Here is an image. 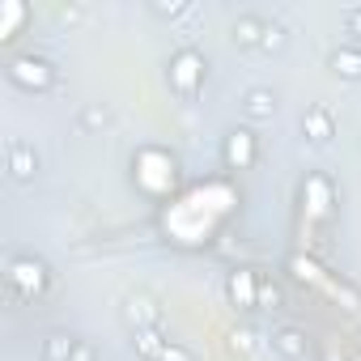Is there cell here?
Listing matches in <instances>:
<instances>
[{"label":"cell","instance_id":"5bb4252c","mask_svg":"<svg viewBox=\"0 0 361 361\" xmlns=\"http://www.w3.org/2000/svg\"><path fill=\"white\" fill-rule=\"evenodd\" d=\"M73 353H77V336L68 331H51L43 340V361H73Z\"/></svg>","mask_w":361,"mask_h":361},{"label":"cell","instance_id":"30bf717a","mask_svg":"<svg viewBox=\"0 0 361 361\" xmlns=\"http://www.w3.org/2000/svg\"><path fill=\"white\" fill-rule=\"evenodd\" d=\"M272 348L285 357V361H306L310 357V340L302 327H276L272 331Z\"/></svg>","mask_w":361,"mask_h":361},{"label":"cell","instance_id":"ac0fdd59","mask_svg":"<svg viewBox=\"0 0 361 361\" xmlns=\"http://www.w3.org/2000/svg\"><path fill=\"white\" fill-rule=\"evenodd\" d=\"M255 306H259V310H272V306H281V289H276L268 276H259V293H255Z\"/></svg>","mask_w":361,"mask_h":361},{"label":"cell","instance_id":"2e32d148","mask_svg":"<svg viewBox=\"0 0 361 361\" xmlns=\"http://www.w3.org/2000/svg\"><path fill=\"white\" fill-rule=\"evenodd\" d=\"M289 272H293L302 285H327V281H331V276L310 259V255H289Z\"/></svg>","mask_w":361,"mask_h":361},{"label":"cell","instance_id":"603a6c76","mask_svg":"<svg viewBox=\"0 0 361 361\" xmlns=\"http://www.w3.org/2000/svg\"><path fill=\"white\" fill-rule=\"evenodd\" d=\"M344 30H348L353 39H361V5H353V9H344Z\"/></svg>","mask_w":361,"mask_h":361},{"label":"cell","instance_id":"44dd1931","mask_svg":"<svg viewBox=\"0 0 361 361\" xmlns=\"http://www.w3.org/2000/svg\"><path fill=\"white\" fill-rule=\"evenodd\" d=\"M81 128H106V106H98V102L85 106L81 111Z\"/></svg>","mask_w":361,"mask_h":361},{"label":"cell","instance_id":"ba28073f","mask_svg":"<svg viewBox=\"0 0 361 361\" xmlns=\"http://www.w3.org/2000/svg\"><path fill=\"white\" fill-rule=\"evenodd\" d=\"M226 293H230V302H234V306H243V310H255L259 272H251V268H234V272L226 276Z\"/></svg>","mask_w":361,"mask_h":361},{"label":"cell","instance_id":"484cf974","mask_svg":"<svg viewBox=\"0 0 361 361\" xmlns=\"http://www.w3.org/2000/svg\"><path fill=\"white\" fill-rule=\"evenodd\" d=\"M323 361H344V357H340V353H327V357H323Z\"/></svg>","mask_w":361,"mask_h":361},{"label":"cell","instance_id":"7a4b0ae2","mask_svg":"<svg viewBox=\"0 0 361 361\" xmlns=\"http://www.w3.org/2000/svg\"><path fill=\"white\" fill-rule=\"evenodd\" d=\"M47 289H51V268H47L39 255H18V259L9 264V293H13V298L35 302V298H43Z\"/></svg>","mask_w":361,"mask_h":361},{"label":"cell","instance_id":"5b68a950","mask_svg":"<svg viewBox=\"0 0 361 361\" xmlns=\"http://www.w3.org/2000/svg\"><path fill=\"white\" fill-rule=\"evenodd\" d=\"M221 157H226V170H251L255 157H259V145H255V132L251 128H234L221 145Z\"/></svg>","mask_w":361,"mask_h":361},{"label":"cell","instance_id":"4fadbf2b","mask_svg":"<svg viewBox=\"0 0 361 361\" xmlns=\"http://www.w3.org/2000/svg\"><path fill=\"white\" fill-rule=\"evenodd\" d=\"M264 18H255V13H243L238 22H234V30H230V39L238 43V47H259L264 43Z\"/></svg>","mask_w":361,"mask_h":361},{"label":"cell","instance_id":"9c48e42d","mask_svg":"<svg viewBox=\"0 0 361 361\" xmlns=\"http://www.w3.org/2000/svg\"><path fill=\"white\" fill-rule=\"evenodd\" d=\"M123 319H128L132 331H157V327H161V310H157L145 293H132V298L123 302Z\"/></svg>","mask_w":361,"mask_h":361},{"label":"cell","instance_id":"52a82bcc","mask_svg":"<svg viewBox=\"0 0 361 361\" xmlns=\"http://www.w3.org/2000/svg\"><path fill=\"white\" fill-rule=\"evenodd\" d=\"M302 136H306L314 149L331 145V140H336V115H331L327 106H306V115H302Z\"/></svg>","mask_w":361,"mask_h":361},{"label":"cell","instance_id":"cb8c5ba5","mask_svg":"<svg viewBox=\"0 0 361 361\" xmlns=\"http://www.w3.org/2000/svg\"><path fill=\"white\" fill-rule=\"evenodd\" d=\"M73 361H98V353H94V344H85V340H77V353H73Z\"/></svg>","mask_w":361,"mask_h":361},{"label":"cell","instance_id":"ffe728a7","mask_svg":"<svg viewBox=\"0 0 361 361\" xmlns=\"http://www.w3.org/2000/svg\"><path fill=\"white\" fill-rule=\"evenodd\" d=\"M157 18H183L188 13V0H153V5H149Z\"/></svg>","mask_w":361,"mask_h":361},{"label":"cell","instance_id":"8992f818","mask_svg":"<svg viewBox=\"0 0 361 361\" xmlns=\"http://www.w3.org/2000/svg\"><path fill=\"white\" fill-rule=\"evenodd\" d=\"M5 166H9V178H18V183H30V178L39 174V153H35V145H30V140H9Z\"/></svg>","mask_w":361,"mask_h":361},{"label":"cell","instance_id":"6da1fadb","mask_svg":"<svg viewBox=\"0 0 361 361\" xmlns=\"http://www.w3.org/2000/svg\"><path fill=\"white\" fill-rule=\"evenodd\" d=\"M204 77H209V60L196 47H178L166 64V81L178 98H196L204 90Z\"/></svg>","mask_w":361,"mask_h":361},{"label":"cell","instance_id":"d4e9b609","mask_svg":"<svg viewBox=\"0 0 361 361\" xmlns=\"http://www.w3.org/2000/svg\"><path fill=\"white\" fill-rule=\"evenodd\" d=\"M234 348L247 353V348H251V331H234Z\"/></svg>","mask_w":361,"mask_h":361},{"label":"cell","instance_id":"277c9868","mask_svg":"<svg viewBox=\"0 0 361 361\" xmlns=\"http://www.w3.org/2000/svg\"><path fill=\"white\" fill-rule=\"evenodd\" d=\"M302 209L310 221H327L331 209H336V188H331V178L327 174H306V183H302Z\"/></svg>","mask_w":361,"mask_h":361},{"label":"cell","instance_id":"3957f363","mask_svg":"<svg viewBox=\"0 0 361 361\" xmlns=\"http://www.w3.org/2000/svg\"><path fill=\"white\" fill-rule=\"evenodd\" d=\"M5 73H9L13 85L35 90V94H43V90L56 85V68H51V60H43V56H13Z\"/></svg>","mask_w":361,"mask_h":361},{"label":"cell","instance_id":"e0dca14e","mask_svg":"<svg viewBox=\"0 0 361 361\" xmlns=\"http://www.w3.org/2000/svg\"><path fill=\"white\" fill-rule=\"evenodd\" d=\"M285 43H289L285 26H281V22H268V26H264V43H259V51H281Z\"/></svg>","mask_w":361,"mask_h":361},{"label":"cell","instance_id":"d6986e66","mask_svg":"<svg viewBox=\"0 0 361 361\" xmlns=\"http://www.w3.org/2000/svg\"><path fill=\"white\" fill-rule=\"evenodd\" d=\"M161 344H166V340H161V331H136V348H140V357H149V361H153V357L161 353Z\"/></svg>","mask_w":361,"mask_h":361},{"label":"cell","instance_id":"4316f807","mask_svg":"<svg viewBox=\"0 0 361 361\" xmlns=\"http://www.w3.org/2000/svg\"><path fill=\"white\" fill-rule=\"evenodd\" d=\"M353 361H361V357H353Z\"/></svg>","mask_w":361,"mask_h":361},{"label":"cell","instance_id":"8fae6325","mask_svg":"<svg viewBox=\"0 0 361 361\" xmlns=\"http://www.w3.org/2000/svg\"><path fill=\"white\" fill-rule=\"evenodd\" d=\"M243 115H247L251 123H268V119L276 115V94L264 90V85L247 90V94H243Z\"/></svg>","mask_w":361,"mask_h":361},{"label":"cell","instance_id":"9a60e30c","mask_svg":"<svg viewBox=\"0 0 361 361\" xmlns=\"http://www.w3.org/2000/svg\"><path fill=\"white\" fill-rule=\"evenodd\" d=\"M22 22H26V5L22 0H5V5H0V43H9Z\"/></svg>","mask_w":361,"mask_h":361},{"label":"cell","instance_id":"7402d4cb","mask_svg":"<svg viewBox=\"0 0 361 361\" xmlns=\"http://www.w3.org/2000/svg\"><path fill=\"white\" fill-rule=\"evenodd\" d=\"M153 361H192V353H188V348H178V344H170V340H166V344H161V353H157Z\"/></svg>","mask_w":361,"mask_h":361},{"label":"cell","instance_id":"7c38bea8","mask_svg":"<svg viewBox=\"0 0 361 361\" xmlns=\"http://www.w3.org/2000/svg\"><path fill=\"white\" fill-rule=\"evenodd\" d=\"M327 68L344 81H361V47H336L327 56Z\"/></svg>","mask_w":361,"mask_h":361}]
</instances>
